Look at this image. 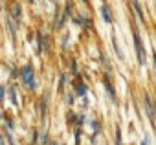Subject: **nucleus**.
Wrapping results in <instances>:
<instances>
[{
    "label": "nucleus",
    "mask_w": 156,
    "mask_h": 145,
    "mask_svg": "<svg viewBox=\"0 0 156 145\" xmlns=\"http://www.w3.org/2000/svg\"><path fill=\"white\" fill-rule=\"evenodd\" d=\"M20 76H22V79H24V83L28 85V87H31V88H35V77H33V70H31V66H26V68H22V72H20Z\"/></svg>",
    "instance_id": "1"
},
{
    "label": "nucleus",
    "mask_w": 156,
    "mask_h": 145,
    "mask_svg": "<svg viewBox=\"0 0 156 145\" xmlns=\"http://www.w3.org/2000/svg\"><path fill=\"white\" fill-rule=\"evenodd\" d=\"M132 4H134V9H136V13H138L140 20H141V22H145V17H143V11H141V8H140V2H138V0H132Z\"/></svg>",
    "instance_id": "4"
},
{
    "label": "nucleus",
    "mask_w": 156,
    "mask_h": 145,
    "mask_svg": "<svg viewBox=\"0 0 156 145\" xmlns=\"http://www.w3.org/2000/svg\"><path fill=\"white\" fill-rule=\"evenodd\" d=\"M152 62H154V70H156V53L152 55Z\"/></svg>",
    "instance_id": "7"
},
{
    "label": "nucleus",
    "mask_w": 156,
    "mask_h": 145,
    "mask_svg": "<svg viewBox=\"0 0 156 145\" xmlns=\"http://www.w3.org/2000/svg\"><path fill=\"white\" fill-rule=\"evenodd\" d=\"M13 13H15V17H20V8L15 6V8H13Z\"/></svg>",
    "instance_id": "6"
},
{
    "label": "nucleus",
    "mask_w": 156,
    "mask_h": 145,
    "mask_svg": "<svg viewBox=\"0 0 156 145\" xmlns=\"http://www.w3.org/2000/svg\"><path fill=\"white\" fill-rule=\"evenodd\" d=\"M145 110H147V116H149V119H151V121H154V119H156V108H154V105H152V99H151L149 96H145Z\"/></svg>",
    "instance_id": "3"
},
{
    "label": "nucleus",
    "mask_w": 156,
    "mask_h": 145,
    "mask_svg": "<svg viewBox=\"0 0 156 145\" xmlns=\"http://www.w3.org/2000/svg\"><path fill=\"white\" fill-rule=\"evenodd\" d=\"M83 2H87V0H83Z\"/></svg>",
    "instance_id": "8"
},
{
    "label": "nucleus",
    "mask_w": 156,
    "mask_h": 145,
    "mask_svg": "<svg viewBox=\"0 0 156 145\" xmlns=\"http://www.w3.org/2000/svg\"><path fill=\"white\" fill-rule=\"evenodd\" d=\"M134 42H136L138 61H140V64H145V51H143V46H141V41H140V35H138V31H134Z\"/></svg>",
    "instance_id": "2"
},
{
    "label": "nucleus",
    "mask_w": 156,
    "mask_h": 145,
    "mask_svg": "<svg viewBox=\"0 0 156 145\" xmlns=\"http://www.w3.org/2000/svg\"><path fill=\"white\" fill-rule=\"evenodd\" d=\"M30 2H33V0H30Z\"/></svg>",
    "instance_id": "9"
},
{
    "label": "nucleus",
    "mask_w": 156,
    "mask_h": 145,
    "mask_svg": "<svg viewBox=\"0 0 156 145\" xmlns=\"http://www.w3.org/2000/svg\"><path fill=\"white\" fill-rule=\"evenodd\" d=\"M101 15H103V19H105L107 22H112V17H110V9H108L107 6H103V8H101Z\"/></svg>",
    "instance_id": "5"
}]
</instances>
